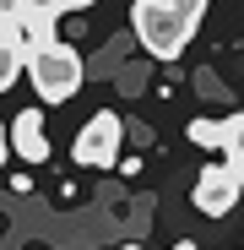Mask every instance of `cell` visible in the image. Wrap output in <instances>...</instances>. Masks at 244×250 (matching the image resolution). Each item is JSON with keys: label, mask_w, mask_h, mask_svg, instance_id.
I'll list each match as a JSON object with an SVG mask.
<instances>
[{"label": "cell", "mask_w": 244, "mask_h": 250, "mask_svg": "<svg viewBox=\"0 0 244 250\" xmlns=\"http://www.w3.org/2000/svg\"><path fill=\"white\" fill-rule=\"evenodd\" d=\"M195 22L201 17L169 6V0H136V6H131V33H136V44L152 60H179L185 44L195 38Z\"/></svg>", "instance_id": "cell-1"}, {"label": "cell", "mask_w": 244, "mask_h": 250, "mask_svg": "<svg viewBox=\"0 0 244 250\" xmlns=\"http://www.w3.org/2000/svg\"><path fill=\"white\" fill-rule=\"evenodd\" d=\"M27 82L38 87V98L44 104H71L81 93V55L71 44H38L27 49Z\"/></svg>", "instance_id": "cell-2"}, {"label": "cell", "mask_w": 244, "mask_h": 250, "mask_svg": "<svg viewBox=\"0 0 244 250\" xmlns=\"http://www.w3.org/2000/svg\"><path fill=\"white\" fill-rule=\"evenodd\" d=\"M119 142H125V120H119V114H109V109H98V114H93V120L76 131L71 158L81 163V169H114Z\"/></svg>", "instance_id": "cell-3"}, {"label": "cell", "mask_w": 244, "mask_h": 250, "mask_svg": "<svg viewBox=\"0 0 244 250\" xmlns=\"http://www.w3.org/2000/svg\"><path fill=\"white\" fill-rule=\"evenodd\" d=\"M239 196H244V174L233 169V163H212V169H201V174H195V190H190L195 212H206V218H228L233 207H239Z\"/></svg>", "instance_id": "cell-4"}, {"label": "cell", "mask_w": 244, "mask_h": 250, "mask_svg": "<svg viewBox=\"0 0 244 250\" xmlns=\"http://www.w3.org/2000/svg\"><path fill=\"white\" fill-rule=\"evenodd\" d=\"M11 147H17V158H27V163H44V158H49V136H44V114H38V109H22V114L11 120Z\"/></svg>", "instance_id": "cell-5"}, {"label": "cell", "mask_w": 244, "mask_h": 250, "mask_svg": "<svg viewBox=\"0 0 244 250\" xmlns=\"http://www.w3.org/2000/svg\"><path fill=\"white\" fill-rule=\"evenodd\" d=\"M17 71H27V44H11V38H0V93L17 82Z\"/></svg>", "instance_id": "cell-6"}, {"label": "cell", "mask_w": 244, "mask_h": 250, "mask_svg": "<svg viewBox=\"0 0 244 250\" xmlns=\"http://www.w3.org/2000/svg\"><path fill=\"white\" fill-rule=\"evenodd\" d=\"M195 147H228V120H190Z\"/></svg>", "instance_id": "cell-7"}, {"label": "cell", "mask_w": 244, "mask_h": 250, "mask_svg": "<svg viewBox=\"0 0 244 250\" xmlns=\"http://www.w3.org/2000/svg\"><path fill=\"white\" fill-rule=\"evenodd\" d=\"M228 163L244 174V114H233V120H228Z\"/></svg>", "instance_id": "cell-8"}, {"label": "cell", "mask_w": 244, "mask_h": 250, "mask_svg": "<svg viewBox=\"0 0 244 250\" xmlns=\"http://www.w3.org/2000/svg\"><path fill=\"white\" fill-rule=\"evenodd\" d=\"M169 6H179V11H190V17H201V11L212 6V0H169Z\"/></svg>", "instance_id": "cell-9"}, {"label": "cell", "mask_w": 244, "mask_h": 250, "mask_svg": "<svg viewBox=\"0 0 244 250\" xmlns=\"http://www.w3.org/2000/svg\"><path fill=\"white\" fill-rule=\"evenodd\" d=\"M6 147H11V131H6V120H0V163H6Z\"/></svg>", "instance_id": "cell-10"}, {"label": "cell", "mask_w": 244, "mask_h": 250, "mask_svg": "<svg viewBox=\"0 0 244 250\" xmlns=\"http://www.w3.org/2000/svg\"><path fill=\"white\" fill-rule=\"evenodd\" d=\"M125 250H147V245H125Z\"/></svg>", "instance_id": "cell-11"}]
</instances>
